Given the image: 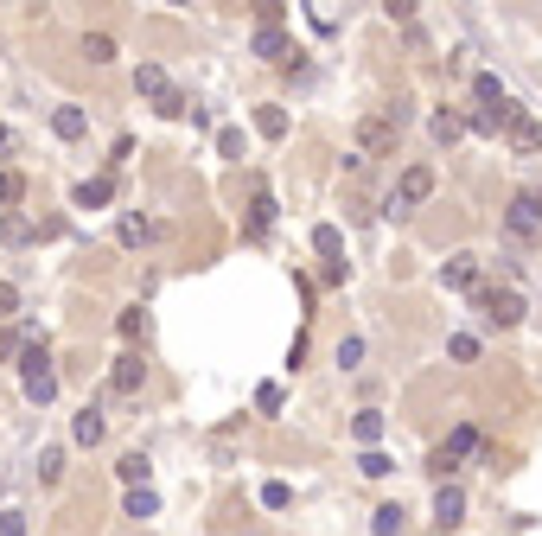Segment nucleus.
I'll use <instances>...</instances> for the list:
<instances>
[{
    "instance_id": "nucleus-15",
    "label": "nucleus",
    "mask_w": 542,
    "mask_h": 536,
    "mask_svg": "<svg viewBox=\"0 0 542 536\" xmlns=\"http://www.w3.org/2000/svg\"><path fill=\"white\" fill-rule=\"evenodd\" d=\"M115 473H121V486H128V492H141L154 466H147V453H121V460H115Z\"/></svg>"
},
{
    "instance_id": "nucleus-8",
    "label": "nucleus",
    "mask_w": 542,
    "mask_h": 536,
    "mask_svg": "<svg viewBox=\"0 0 542 536\" xmlns=\"http://www.w3.org/2000/svg\"><path fill=\"white\" fill-rule=\"evenodd\" d=\"M268 230H275V192L255 179V198H249V243H262Z\"/></svg>"
},
{
    "instance_id": "nucleus-7",
    "label": "nucleus",
    "mask_w": 542,
    "mask_h": 536,
    "mask_svg": "<svg viewBox=\"0 0 542 536\" xmlns=\"http://www.w3.org/2000/svg\"><path fill=\"white\" fill-rule=\"evenodd\" d=\"M504 134H511L517 154H536V147H542V121H536L529 109H517V103H511V128H504Z\"/></svg>"
},
{
    "instance_id": "nucleus-33",
    "label": "nucleus",
    "mask_w": 542,
    "mask_h": 536,
    "mask_svg": "<svg viewBox=\"0 0 542 536\" xmlns=\"http://www.w3.org/2000/svg\"><path fill=\"white\" fill-rule=\"evenodd\" d=\"M358 473H364V479H383V473H389V453H377V447H370V453L358 460Z\"/></svg>"
},
{
    "instance_id": "nucleus-9",
    "label": "nucleus",
    "mask_w": 542,
    "mask_h": 536,
    "mask_svg": "<svg viewBox=\"0 0 542 536\" xmlns=\"http://www.w3.org/2000/svg\"><path fill=\"white\" fill-rule=\"evenodd\" d=\"M428 192H434V166H409V173H402V185H395V205L409 211V205H422Z\"/></svg>"
},
{
    "instance_id": "nucleus-41",
    "label": "nucleus",
    "mask_w": 542,
    "mask_h": 536,
    "mask_svg": "<svg viewBox=\"0 0 542 536\" xmlns=\"http://www.w3.org/2000/svg\"><path fill=\"white\" fill-rule=\"evenodd\" d=\"M13 307H20V294H13V288H7V281H0V319H7V313H13Z\"/></svg>"
},
{
    "instance_id": "nucleus-38",
    "label": "nucleus",
    "mask_w": 542,
    "mask_h": 536,
    "mask_svg": "<svg viewBox=\"0 0 542 536\" xmlns=\"http://www.w3.org/2000/svg\"><path fill=\"white\" fill-rule=\"evenodd\" d=\"M358 358H364V339H338V364H345V371H351Z\"/></svg>"
},
{
    "instance_id": "nucleus-31",
    "label": "nucleus",
    "mask_w": 542,
    "mask_h": 536,
    "mask_svg": "<svg viewBox=\"0 0 542 536\" xmlns=\"http://www.w3.org/2000/svg\"><path fill=\"white\" fill-rule=\"evenodd\" d=\"M147 237H154V224H147V218H121V243H128V249H134V243H147Z\"/></svg>"
},
{
    "instance_id": "nucleus-20",
    "label": "nucleus",
    "mask_w": 542,
    "mask_h": 536,
    "mask_svg": "<svg viewBox=\"0 0 542 536\" xmlns=\"http://www.w3.org/2000/svg\"><path fill=\"white\" fill-rule=\"evenodd\" d=\"M472 96H479V109H498V103H511V96H504V84H498L492 71H479V77H472Z\"/></svg>"
},
{
    "instance_id": "nucleus-21",
    "label": "nucleus",
    "mask_w": 542,
    "mask_h": 536,
    "mask_svg": "<svg viewBox=\"0 0 542 536\" xmlns=\"http://www.w3.org/2000/svg\"><path fill=\"white\" fill-rule=\"evenodd\" d=\"M71 434H77V447H96V441H102V409H84V415L71 422Z\"/></svg>"
},
{
    "instance_id": "nucleus-42",
    "label": "nucleus",
    "mask_w": 542,
    "mask_h": 536,
    "mask_svg": "<svg viewBox=\"0 0 542 536\" xmlns=\"http://www.w3.org/2000/svg\"><path fill=\"white\" fill-rule=\"evenodd\" d=\"M0 147H7V121H0Z\"/></svg>"
},
{
    "instance_id": "nucleus-5",
    "label": "nucleus",
    "mask_w": 542,
    "mask_h": 536,
    "mask_svg": "<svg viewBox=\"0 0 542 536\" xmlns=\"http://www.w3.org/2000/svg\"><path fill=\"white\" fill-rule=\"evenodd\" d=\"M313 249H319V262H325V281H345V237H338L332 224H319V230H313Z\"/></svg>"
},
{
    "instance_id": "nucleus-30",
    "label": "nucleus",
    "mask_w": 542,
    "mask_h": 536,
    "mask_svg": "<svg viewBox=\"0 0 542 536\" xmlns=\"http://www.w3.org/2000/svg\"><path fill=\"white\" fill-rule=\"evenodd\" d=\"M218 154L224 160H243V128H218Z\"/></svg>"
},
{
    "instance_id": "nucleus-27",
    "label": "nucleus",
    "mask_w": 542,
    "mask_h": 536,
    "mask_svg": "<svg viewBox=\"0 0 542 536\" xmlns=\"http://www.w3.org/2000/svg\"><path fill=\"white\" fill-rule=\"evenodd\" d=\"M377 536H402V505H377Z\"/></svg>"
},
{
    "instance_id": "nucleus-3",
    "label": "nucleus",
    "mask_w": 542,
    "mask_h": 536,
    "mask_svg": "<svg viewBox=\"0 0 542 536\" xmlns=\"http://www.w3.org/2000/svg\"><path fill=\"white\" fill-rule=\"evenodd\" d=\"M504 224H511V237L542 243V198H536V192H517V198H511V211H504Z\"/></svg>"
},
{
    "instance_id": "nucleus-24",
    "label": "nucleus",
    "mask_w": 542,
    "mask_h": 536,
    "mask_svg": "<svg viewBox=\"0 0 542 536\" xmlns=\"http://www.w3.org/2000/svg\"><path fill=\"white\" fill-rule=\"evenodd\" d=\"M466 128H472L466 115H453V109H440V115H434V141H459Z\"/></svg>"
},
{
    "instance_id": "nucleus-19",
    "label": "nucleus",
    "mask_w": 542,
    "mask_h": 536,
    "mask_svg": "<svg viewBox=\"0 0 542 536\" xmlns=\"http://www.w3.org/2000/svg\"><path fill=\"white\" fill-rule=\"evenodd\" d=\"M39 230H32V218H20V211H7V218H0V243H7V249H20V243H32Z\"/></svg>"
},
{
    "instance_id": "nucleus-6",
    "label": "nucleus",
    "mask_w": 542,
    "mask_h": 536,
    "mask_svg": "<svg viewBox=\"0 0 542 536\" xmlns=\"http://www.w3.org/2000/svg\"><path fill=\"white\" fill-rule=\"evenodd\" d=\"M459 523H466V492H459V486H440V492H434V530L447 536V530H459Z\"/></svg>"
},
{
    "instance_id": "nucleus-35",
    "label": "nucleus",
    "mask_w": 542,
    "mask_h": 536,
    "mask_svg": "<svg viewBox=\"0 0 542 536\" xmlns=\"http://www.w3.org/2000/svg\"><path fill=\"white\" fill-rule=\"evenodd\" d=\"M255 409L275 415V409H281V383H262V389H255Z\"/></svg>"
},
{
    "instance_id": "nucleus-37",
    "label": "nucleus",
    "mask_w": 542,
    "mask_h": 536,
    "mask_svg": "<svg viewBox=\"0 0 542 536\" xmlns=\"http://www.w3.org/2000/svg\"><path fill=\"white\" fill-rule=\"evenodd\" d=\"M84 51H90V64H102V58H115V45H109L102 32H90V39H84Z\"/></svg>"
},
{
    "instance_id": "nucleus-14",
    "label": "nucleus",
    "mask_w": 542,
    "mask_h": 536,
    "mask_svg": "<svg viewBox=\"0 0 542 536\" xmlns=\"http://www.w3.org/2000/svg\"><path fill=\"white\" fill-rule=\"evenodd\" d=\"M51 134H58V141H84V134H90V115H84V109H58V115H51Z\"/></svg>"
},
{
    "instance_id": "nucleus-4",
    "label": "nucleus",
    "mask_w": 542,
    "mask_h": 536,
    "mask_svg": "<svg viewBox=\"0 0 542 536\" xmlns=\"http://www.w3.org/2000/svg\"><path fill=\"white\" fill-rule=\"evenodd\" d=\"M479 313H485L492 326H517L529 307H523V294H517V288H485V294H479Z\"/></svg>"
},
{
    "instance_id": "nucleus-1",
    "label": "nucleus",
    "mask_w": 542,
    "mask_h": 536,
    "mask_svg": "<svg viewBox=\"0 0 542 536\" xmlns=\"http://www.w3.org/2000/svg\"><path fill=\"white\" fill-rule=\"evenodd\" d=\"M402 121H409V103H389V109L364 115V121H358V154H364V160H370V154H389L395 134H402Z\"/></svg>"
},
{
    "instance_id": "nucleus-22",
    "label": "nucleus",
    "mask_w": 542,
    "mask_h": 536,
    "mask_svg": "<svg viewBox=\"0 0 542 536\" xmlns=\"http://www.w3.org/2000/svg\"><path fill=\"white\" fill-rule=\"evenodd\" d=\"M351 434H358V447H364V453H370V447H377V441H383V415H377V409H364V415H358V422H351Z\"/></svg>"
},
{
    "instance_id": "nucleus-28",
    "label": "nucleus",
    "mask_w": 542,
    "mask_h": 536,
    "mask_svg": "<svg viewBox=\"0 0 542 536\" xmlns=\"http://www.w3.org/2000/svg\"><path fill=\"white\" fill-rule=\"evenodd\" d=\"M447 352H453L459 364H472V358H479V339H472V332H453V339H447Z\"/></svg>"
},
{
    "instance_id": "nucleus-17",
    "label": "nucleus",
    "mask_w": 542,
    "mask_h": 536,
    "mask_svg": "<svg viewBox=\"0 0 542 536\" xmlns=\"http://www.w3.org/2000/svg\"><path fill=\"white\" fill-rule=\"evenodd\" d=\"M134 90H141L147 103H160L173 84H166V71H160V64H141V71H134Z\"/></svg>"
},
{
    "instance_id": "nucleus-36",
    "label": "nucleus",
    "mask_w": 542,
    "mask_h": 536,
    "mask_svg": "<svg viewBox=\"0 0 542 536\" xmlns=\"http://www.w3.org/2000/svg\"><path fill=\"white\" fill-rule=\"evenodd\" d=\"M281 20H288L281 0H262V7H255V26H281Z\"/></svg>"
},
{
    "instance_id": "nucleus-23",
    "label": "nucleus",
    "mask_w": 542,
    "mask_h": 536,
    "mask_svg": "<svg viewBox=\"0 0 542 536\" xmlns=\"http://www.w3.org/2000/svg\"><path fill=\"white\" fill-rule=\"evenodd\" d=\"M447 453H453V460H466V453H479V428H472V422H459V428L447 434Z\"/></svg>"
},
{
    "instance_id": "nucleus-32",
    "label": "nucleus",
    "mask_w": 542,
    "mask_h": 536,
    "mask_svg": "<svg viewBox=\"0 0 542 536\" xmlns=\"http://www.w3.org/2000/svg\"><path fill=\"white\" fill-rule=\"evenodd\" d=\"M115 326H121V339H141V332H147V313H141V307H128Z\"/></svg>"
},
{
    "instance_id": "nucleus-13",
    "label": "nucleus",
    "mask_w": 542,
    "mask_h": 536,
    "mask_svg": "<svg viewBox=\"0 0 542 536\" xmlns=\"http://www.w3.org/2000/svg\"><path fill=\"white\" fill-rule=\"evenodd\" d=\"M440 275H447V288H472V281H479V255H447V268H440Z\"/></svg>"
},
{
    "instance_id": "nucleus-11",
    "label": "nucleus",
    "mask_w": 542,
    "mask_h": 536,
    "mask_svg": "<svg viewBox=\"0 0 542 536\" xmlns=\"http://www.w3.org/2000/svg\"><path fill=\"white\" fill-rule=\"evenodd\" d=\"M141 377H147V364L134 358V352H121L115 371H109V389H115V396H134V389H141Z\"/></svg>"
},
{
    "instance_id": "nucleus-29",
    "label": "nucleus",
    "mask_w": 542,
    "mask_h": 536,
    "mask_svg": "<svg viewBox=\"0 0 542 536\" xmlns=\"http://www.w3.org/2000/svg\"><path fill=\"white\" fill-rule=\"evenodd\" d=\"M288 498H294L288 479H268V486H262V505H268V511H288Z\"/></svg>"
},
{
    "instance_id": "nucleus-39",
    "label": "nucleus",
    "mask_w": 542,
    "mask_h": 536,
    "mask_svg": "<svg viewBox=\"0 0 542 536\" xmlns=\"http://www.w3.org/2000/svg\"><path fill=\"white\" fill-rule=\"evenodd\" d=\"M20 339H26V332H7V326H0V358H20Z\"/></svg>"
},
{
    "instance_id": "nucleus-40",
    "label": "nucleus",
    "mask_w": 542,
    "mask_h": 536,
    "mask_svg": "<svg viewBox=\"0 0 542 536\" xmlns=\"http://www.w3.org/2000/svg\"><path fill=\"white\" fill-rule=\"evenodd\" d=\"M0 536H26V517H20V511H7V517H0Z\"/></svg>"
},
{
    "instance_id": "nucleus-2",
    "label": "nucleus",
    "mask_w": 542,
    "mask_h": 536,
    "mask_svg": "<svg viewBox=\"0 0 542 536\" xmlns=\"http://www.w3.org/2000/svg\"><path fill=\"white\" fill-rule=\"evenodd\" d=\"M20 383H26L32 402H51V396H58V371H51L45 345H26V352H20Z\"/></svg>"
},
{
    "instance_id": "nucleus-25",
    "label": "nucleus",
    "mask_w": 542,
    "mask_h": 536,
    "mask_svg": "<svg viewBox=\"0 0 542 536\" xmlns=\"http://www.w3.org/2000/svg\"><path fill=\"white\" fill-rule=\"evenodd\" d=\"M121 511H128V517H154V511H160V498H154V486H141V492H128V498H121Z\"/></svg>"
},
{
    "instance_id": "nucleus-18",
    "label": "nucleus",
    "mask_w": 542,
    "mask_h": 536,
    "mask_svg": "<svg viewBox=\"0 0 542 536\" xmlns=\"http://www.w3.org/2000/svg\"><path fill=\"white\" fill-rule=\"evenodd\" d=\"M466 121H472V134H498V128H511V103H498V109H472Z\"/></svg>"
},
{
    "instance_id": "nucleus-34",
    "label": "nucleus",
    "mask_w": 542,
    "mask_h": 536,
    "mask_svg": "<svg viewBox=\"0 0 542 536\" xmlns=\"http://www.w3.org/2000/svg\"><path fill=\"white\" fill-rule=\"evenodd\" d=\"M58 473H64V453H58V447H45V453H39V479H45V486H51V479H58Z\"/></svg>"
},
{
    "instance_id": "nucleus-43",
    "label": "nucleus",
    "mask_w": 542,
    "mask_h": 536,
    "mask_svg": "<svg viewBox=\"0 0 542 536\" xmlns=\"http://www.w3.org/2000/svg\"><path fill=\"white\" fill-rule=\"evenodd\" d=\"M0 492H7V486H0Z\"/></svg>"
},
{
    "instance_id": "nucleus-16",
    "label": "nucleus",
    "mask_w": 542,
    "mask_h": 536,
    "mask_svg": "<svg viewBox=\"0 0 542 536\" xmlns=\"http://www.w3.org/2000/svg\"><path fill=\"white\" fill-rule=\"evenodd\" d=\"M255 134L281 141V134H288V109H281V103H262V109H255Z\"/></svg>"
},
{
    "instance_id": "nucleus-10",
    "label": "nucleus",
    "mask_w": 542,
    "mask_h": 536,
    "mask_svg": "<svg viewBox=\"0 0 542 536\" xmlns=\"http://www.w3.org/2000/svg\"><path fill=\"white\" fill-rule=\"evenodd\" d=\"M255 58H275V64H288V58H300V51H294V39H288L281 26H255Z\"/></svg>"
},
{
    "instance_id": "nucleus-26",
    "label": "nucleus",
    "mask_w": 542,
    "mask_h": 536,
    "mask_svg": "<svg viewBox=\"0 0 542 536\" xmlns=\"http://www.w3.org/2000/svg\"><path fill=\"white\" fill-rule=\"evenodd\" d=\"M20 192H26V185H20V173H7V166H0V218H7V211L20 205Z\"/></svg>"
},
{
    "instance_id": "nucleus-12",
    "label": "nucleus",
    "mask_w": 542,
    "mask_h": 536,
    "mask_svg": "<svg viewBox=\"0 0 542 536\" xmlns=\"http://www.w3.org/2000/svg\"><path fill=\"white\" fill-rule=\"evenodd\" d=\"M71 198H77V211H102L109 198H115V179H109V173H96V179H84Z\"/></svg>"
}]
</instances>
